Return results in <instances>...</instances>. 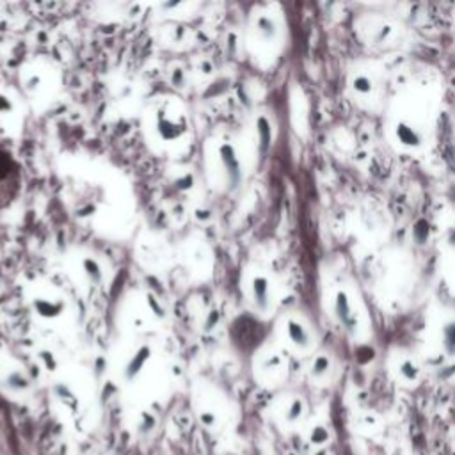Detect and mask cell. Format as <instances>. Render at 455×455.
Masks as SVG:
<instances>
[{"label": "cell", "mask_w": 455, "mask_h": 455, "mask_svg": "<svg viewBox=\"0 0 455 455\" xmlns=\"http://www.w3.org/2000/svg\"><path fill=\"white\" fill-rule=\"evenodd\" d=\"M334 311H336V317H338V320H340L343 329H345L350 336H354V334L357 333V320H356V315H354L352 306H350V301H349V297H347L345 292H338L336 301H334Z\"/></svg>", "instance_id": "obj_1"}, {"label": "cell", "mask_w": 455, "mask_h": 455, "mask_svg": "<svg viewBox=\"0 0 455 455\" xmlns=\"http://www.w3.org/2000/svg\"><path fill=\"white\" fill-rule=\"evenodd\" d=\"M287 331H288V338H290L294 345H297L299 349H308L309 343H311V336H309V333L306 331V327L302 324L290 320L287 326Z\"/></svg>", "instance_id": "obj_2"}, {"label": "cell", "mask_w": 455, "mask_h": 455, "mask_svg": "<svg viewBox=\"0 0 455 455\" xmlns=\"http://www.w3.org/2000/svg\"><path fill=\"white\" fill-rule=\"evenodd\" d=\"M252 297L260 309H267L269 306V281L263 276L254 277L252 281Z\"/></svg>", "instance_id": "obj_3"}, {"label": "cell", "mask_w": 455, "mask_h": 455, "mask_svg": "<svg viewBox=\"0 0 455 455\" xmlns=\"http://www.w3.org/2000/svg\"><path fill=\"white\" fill-rule=\"evenodd\" d=\"M396 137L406 146H420L421 144V133L411 125H407V123L396 125Z\"/></svg>", "instance_id": "obj_4"}, {"label": "cell", "mask_w": 455, "mask_h": 455, "mask_svg": "<svg viewBox=\"0 0 455 455\" xmlns=\"http://www.w3.org/2000/svg\"><path fill=\"white\" fill-rule=\"evenodd\" d=\"M399 374H400V377H402L404 381L414 382V381H418L420 370H418V366L411 359H404L402 363L399 364Z\"/></svg>", "instance_id": "obj_5"}, {"label": "cell", "mask_w": 455, "mask_h": 455, "mask_svg": "<svg viewBox=\"0 0 455 455\" xmlns=\"http://www.w3.org/2000/svg\"><path fill=\"white\" fill-rule=\"evenodd\" d=\"M331 370V361L327 356H319L311 364V375L315 379H322L329 374Z\"/></svg>", "instance_id": "obj_6"}, {"label": "cell", "mask_w": 455, "mask_h": 455, "mask_svg": "<svg viewBox=\"0 0 455 455\" xmlns=\"http://www.w3.org/2000/svg\"><path fill=\"white\" fill-rule=\"evenodd\" d=\"M443 345L450 354L455 352V320L448 322L443 329Z\"/></svg>", "instance_id": "obj_7"}, {"label": "cell", "mask_w": 455, "mask_h": 455, "mask_svg": "<svg viewBox=\"0 0 455 455\" xmlns=\"http://www.w3.org/2000/svg\"><path fill=\"white\" fill-rule=\"evenodd\" d=\"M352 88L356 93H359V95H368V93H372V89H374V84H372V80L366 77V75H356V78L352 80Z\"/></svg>", "instance_id": "obj_8"}, {"label": "cell", "mask_w": 455, "mask_h": 455, "mask_svg": "<svg viewBox=\"0 0 455 455\" xmlns=\"http://www.w3.org/2000/svg\"><path fill=\"white\" fill-rule=\"evenodd\" d=\"M146 357H148V350H140L139 356L133 357L132 363H130L128 368H126V377H128V379L135 377V375L139 374L140 368H143V364H144V361H146Z\"/></svg>", "instance_id": "obj_9"}, {"label": "cell", "mask_w": 455, "mask_h": 455, "mask_svg": "<svg viewBox=\"0 0 455 455\" xmlns=\"http://www.w3.org/2000/svg\"><path fill=\"white\" fill-rule=\"evenodd\" d=\"M309 441H311L313 445H326V443L329 441V431H327L326 427H322V425H317V427H313L311 436H309Z\"/></svg>", "instance_id": "obj_10"}, {"label": "cell", "mask_w": 455, "mask_h": 455, "mask_svg": "<svg viewBox=\"0 0 455 455\" xmlns=\"http://www.w3.org/2000/svg\"><path fill=\"white\" fill-rule=\"evenodd\" d=\"M302 413H304V404H302L301 400H294L287 411V420L290 421V423H294V421L301 420Z\"/></svg>", "instance_id": "obj_11"}, {"label": "cell", "mask_w": 455, "mask_h": 455, "mask_svg": "<svg viewBox=\"0 0 455 455\" xmlns=\"http://www.w3.org/2000/svg\"><path fill=\"white\" fill-rule=\"evenodd\" d=\"M258 29H260V32L263 34V38H267V39L276 36V25H274V21L270 20V18H267V16H263V18H260L258 20Z\"/></svg>", "instance_id": "obj_12"}, {"label": "cell", "mask_w": 455, "mask_h": 455, "mask_svg": "<svg viewBox=\"0 0 455 455\" xmlns=\"http://www.w3.org/2000/svg\"><path fill=\"white\" fill-rule=\"evenodd\" d=\"M7 384H9L11 389H23V388H27V381H25L23 375H20V374L11 375L9 381H7Z\"/></svg>", "instance_id": "obj_13"}, {"label": "cell", "mask_w": 455, "mask_h": 455, "mask_svg": "<svg viewBox=\"0 0 455 455\" xmlns=\"http://www.w3.org/2000/svg\"><path fill=\"white\" fill-rule=\"evenodd\" d=\"M11 109V103L7 98H4V96H0V112H7V110Z\"/></svg>", "instance_id": "obj_14"}, {"label": "cell", "mask_w": 455, "mask_h": 455, "mask_svg": "<svg viewBox=\"0 0 455 455\" xmlns=\"http://www.w3.org/2000/svg\"><path fill=\"white\" fill-rule=\"evenodd\" d=\"M214 414H201V421H203L205 425H212L214 423Z\"/></svg>", "instance_id": "obj_15"}]
</instances>
